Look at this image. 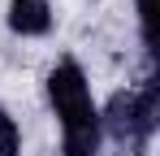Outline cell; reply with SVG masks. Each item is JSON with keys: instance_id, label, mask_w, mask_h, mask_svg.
<instances>
[{"instance_id": "1", "label": "cell", "mask_w": 160, "mask_h": 156, "mask_svg": "<svg viewBox=\"0 0 160 156\" xmlns=\"http://www.w3.org/2000/svg\"><path fill=\"white\" fill-rule=\"evenodd\" d=\"M48 96L52 108L65 126V156H95L100 148V113L91 104L87 78H82L78 61H61L48 74Z\"/></svg>"}, {"instance_id": "2", "label": "cell", "mask_w": 160, "mask_h": 156, "mask_svg": "<svg viewBox=\"0 0 160 156\" xmlns=\"http://www.w3.org/2000/svg\"><path fill=\"white\" fill-rule=\"evenodd\" d=\"M156 113H160V91L156 82L147 78V87H138V91H117L112 100H108V130H112V139H121V143H130V148H147V139H152V130H156Z\"/></svg>"}, {"instance_id": "3", "label": "cell", "mask_w": 160, "mask_h": 156, "mask_svg": "<svg viewBox=\"0 0 160 156\" xmlns=\"http://www.w3.org/2000/svg\"><path fill=\"white\" fill-rule=\"evenodd\" d=\"M9 26L18 35H43L52 26V9L48 0H13L9 4Z\"/></svg>"}, {"instance_id": "4", "label": "cell", "mask_w": 160, "mask_h": 156, "mask_svg": "<svg viewBox=\"0 0 160 156\" xmlns=\"http://www.w3.org/2000/svg\"><path fill=\"white\" fill-rule=\"evenodd\" d=\"M18 143H22V134H18V122L0 108V156H18Z\"/></svg>"}, {"instance_id": "5", "label": "cell", "mask_w": 160, "mask_h": 156, "mask_svg": "<svg viewBox=\"0 0 160 156\" xmlns=\"http://www.w3.org/2000/svg\"><path fill=\"white\" fill-rule=\"evenodd\" d=\"M138 4V22H143V44L152 48V0H134Z\"/></svg>"}]
</instances>
